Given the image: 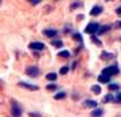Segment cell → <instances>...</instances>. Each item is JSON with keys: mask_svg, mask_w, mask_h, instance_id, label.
Returning <instances> with one entry per match:
<instances>
[{"mask_svg": "<svg viewBox=\"0 0 121 117\" xmlns=\"http://www.w3.org/2000/svg\"><path fill=\"white\" fill-rule=\"evenodd\" d=\"M65 96H66V94L62 92V93H58L56 96H54V99H56V100H60V99H64Z\"/></svg>", "mask_w": 121, "mask_h": 117, "instance_id": "cell-18", "label": "cell"}, {"mask_svg": "<svg viewBox=\"0 0 121 117\" xmlns=\"http://www.w3.org/2000/svg\"><path fill=\"white\" fill-rule=\"evenodd\" d=\"M68 71H69V68L67 66H64L62 68H60V74H67Z\"/></svg>", "mask_w": 121, "mask_h": 117, "instance_id": "cell-19", "label": "cell"}, {"mask_svg": "<svg viewBox=\"0 0 121 117\" xmlns=\"http://www.w3.org/2000/svg\"><path fill=\"white\" fill-rule=\"evenodd\" d=\"M91 90H92L95 94H100L102 93V88H100L99 85H93L92 87H91Z\"/></svg>", "mask_w": 121, "mask_h": 117, "instance_id": "cell-11", "label": "cell"}, {"mask_svg": "<svg viewBox=\"0 0 121 117\" xmlns=\"http://www.w3.org/2000/svg\"><path fill=\"white\" fill-rule=\"evenodd\" d=\"M12 114H13V116H16V117L21 116V114H22V110H21V108L19 107V104L16 102L12 103Z\"/></svg>", "mask_w": 121, "mask_h": 117, "instance_id": "cell-4", "label": "cell"}, {"mask_svg": "<svg viewBox=\"0 0 121 117\" xmlns=\"http://www.w3.org/2000/svg\"><path fill=\"white\" fill-rule=\"evenodd\" d=\"M117 13H118V14H119V15L121 16V7H119V8L117 9Z\"/></svg>", "mask_w": 121, "mask_h": 117, "instance_id": "cell-27", "label": "cell"}, {"mask_svg": "<svg viewBox=\"0 0 121 117\" xmlns=\"http://www.w3.org/2000/svg\"><path fill=\"white\" fill-rule=\"evenodd\" d=\"M0 1H1V0H0Z\"/></svg>", "mask_w": 121, "mask_h": 117, "instance_id": "cell-31", "label": "cell"}, {"mask_svg": "<svg viewBox=\"0 0 121 117\" xmlns=\"http://www.w3.org/2000/svg\"><path fill=\"white\" fill-rule=\"evenodd\" d=\"M58 54H59L60 57H64V58H68V57H69V52H68L67 50H64V51H60V52H59Z\"/></svg>", "mask_w": 121, "mask_h": 117, "instance_id": "cell-17", "label": "cell"}, {"mask_svg": "<svg viewBox=\"0 0 121 117\" xmlns=\"http://www.w3.org/2000/svg\"><path fill=\"white\" fill-rule=\"evenodd\" d=\"M106 1H111V0H106Z\"/></svg>", "mask_w": 121, "mask_h": 117, "instance_id": "cell-30", "label": "cell"}, {"mask_svg": "<svg viewBox=\"0 0 121 117\" xmlns=\"http://www.w3.org/2000/svg\"><path fill=\"white\" fill-rule=\"evenodd\" d=\"M84 106L88 107V108H95V107H97V102L92 101V100H88V101H85Z\"/></svg>", "mask_w": 121, "mask_h": 117, "instance_id": "cell-9", "label": "cell"}, {"mask_svg": "<svg viewBox=\"0 0 121 117\" xmlns=\"http://www.w3.org/2000/svg\"><path fill=\"white\" fill-rule=\"evenodd\" d=\"M118 73H119V68L117 66H108V67L103 70V74H106V75H110V77L111 75H115Z\"/></svg>", "mask_w": 121, "mask_h": 117, "instance_id": "cell-2", "label": "cell"}, {"mask_svg": "<svg viewBox=\"0 0 121 117\" xmlns=\"http://www.w3.org/2000/svg\"><path fill=\"white\" fill-rule=\"evenodd\" d=\"M29 48H30L31 50H37V51H40V50H43V49H44V44H43V43H40V42H34V43L29 44Z\"/></svg>", "mask_w": 121, "mask_h": 117, "instance_id": "cell-5", "label": "cell"}, {"mask_svg": "<svg viewBox=\"0 0 121 117\" xmlns=\"http://www.w3.org/2000/svg\"><path fill=\"white\" fill-rule=\"evenodd\" d=\"M73 37H74V39H76V41H82V36L80 34H75Z\"/></svg>", "mask_w": 121, "mask_h": 117, "instance_id": "cell-24", "label": "cell"}, {"mask_svg": "<svg viewBox=\"0 0 121 117\" xmlns=\"http://www.w3.org/2000/svg\"><path fill=\"white\" fill-rule=\"evenodd\" d=\"M107 30H110V26H104V27L99 28L97 33H98V34L100 35V34H104V33H105V31H107Z\"/></svg>", "mask_w": 121, "mask_h": 117, "instance_id": "cell-15", "label": "cell"}, {"mask_svg": "<svg viewBox=\"0 0 121 117\" xmlns=\"http://www.w3.org/2000/svg\"><path fill=\"white\" fill-rule=\"evenodd\" d=\"M102 115H103V110L102 109H96V110H93L92 112H91V116H93V117L102 116Z\"/></svg>", "mask_w": 121, "mask_h": 117, "instance_id": "cell-12", "label": "cell"}, {"mask_svg": "<svg viewBox=\"0 0 121 117\" xmlns=\"http://www.w3.org/2000/svg\"><path fill=\"white\" fill-rule=\"evenodd\" d=\"M113 56L111 54H107V52H103L102 54V59L103 60H108L110 58H112Z\"/></svg>", "mask_w": 121, "mask_h": 117, "instance_id": "cell-16", "label": "cell"}, {"mask_svg": "<svg viewBox=\"0 0 121 117\" xmlns=\"http://www.w3.org/2000/svg\"><path fill=\"white\" fill-rule=\"evenodd\" d=\"M44 35L47 37H53L56 35V30H51V29H46V30H44Z\"/></svg>", "mask_w": 121, "mask_h": 117, "instance_id": "cell-10", "label": "cell"}, {"mask_svg": "<svg viewBox=\"0 0 121 117\" xmlns=\"http://www.w3.org/2000/svg\"><path fill=\"white\" fill-rule=\"evenodd\" d=\"M19 86H22L23 88H27L29 90H38V87L37 86H32V85H29L27 82H20Z\"/></svg>", "mask_w": 121, "mask_h": 117, "instance_id": "cell-6", "label": "cell"}, {"mask_svg": "<svg viewBox=\"0 0 121 117\" xmlns=\"http://www.w3.org/2000/svg\"><path fill=\"white\" fill-rule=\"evenodd\" d=\"M26 73L30 75V77H32V78H36L38 74H39V70H38V67L36 66H29L28 68L26 70Z\"/></svg>", "mask_w": 121, "mask_h": 117, "instance_id": "cell-3", "label": "cell"}, {"mask_svg": "<svg viewBox=\"0 0 121 117\" xmlns=\"http://www.w3.org/2000/svg\"><path fill=\"white\" fill-rule=\"evenodd\" d=\"M51 44L54 45L56 48H61L62 46V42L59 41V39H56V41H51Z\"/></svg>", "mask_w": 121, "mask_h": 117, "instance_id": "cell-14", "label": "cell"}, {"mask_svg": "<svg viewBox=\"0 0 121 117\" xmlns=\"http://www.w3.org/2000/svg\"><path fill=\"white\" fill-rule=\"evenodd\" d=\"M29 1H31V2H32V4H36V2H38V1H39V0H29Z\"/></svg>", "mask_w": 121, "mask_h": 117, "instance_id": "cell-29", "label": "cell"}, {"mask_svg": "<svg viewBox=\"0 0 121 117\" xmlns=\"http://www.w3.org/2000/svg\"><path fill=\"white\" fill-rule=\"evenodd\" d=\"M103 8L100 6H95L92 9H91V12H90V14L92 15V16H97V15H99L100 13H102Z\"/></svg>", "mask_w": 121, "mask_h": 117, "instance_id": "cell-7", "label": "cell"}, {"mask_svg": "<svg viewBox=\"0 0 121 117\" xmlns=\"http://www.w3.org/2000/svg\"><path fill=\"white\" fill-rule=\"evenodd\" d=\"M98 29H99V24H98V23H96V22L89 23V24L85 27V33H86V34H95V33L98 31Z\"/></svg>", "mask_w": 121, "mask_h": 117, "instance_id": "cell-1", "label": "cell"}, {"mask_svg": "<svg viewBox=\"0 0 121 117\" xmlns=\"http://www.w3.org/2000/svg\"><path fill=\"white\" fill-rule=\"evenodd\" d=\"M112 100H113V95L108 94V95H106V96H105V99H104V102H110V101H112Z\"/></svg>", "mask_w": 121, "mask_h": 117, "instance_id": "cell-20", "label": "cell"}, {"mask_svg": "<svg viewBox=\"0 0 121 117\" xmlns=\"http://www.w3.org/2000/svg\"><path fill=\"white\" fill-rule=\"evenodd\" d=\"M91 39H92V41H93V43H95V44H98V45H99V46H100V45H102V43H100V42H99V39H98V38H97V37L92 36V38H91Z\"/></svg>", "mask_w": 121, "mask_h": 117, "instance_id": "cell-22", "label": "cell"}, {"mask_svg": "<svg viewBox=\"0 0 121 117\" xmlns=\"http://www.w3.org/2000/svg\"><path fill=\"white\" fill-rule=\"evenodd\" d=\"M98 80L103 82V83H107L108 81H110V75H106V74H102V75H99L98 77Z\"/></svg>", "mask_w": 121, "mask_h": 117, "instance_id": "cell-8", "label": "cell"}, {"mask_svg": "<svg viewBox=\"0 0 121 117\" xmlns=\"http://www.w3.org/2000/svg\"><path fill=\"white\" fill-rule=\"evenodd\" d=\"M115 28L121 29V21H117V23H115Z\"/></svg>", "mask_w": 121, "mask_h": 117, "instance_id": "cell-25", "label": "cell"}, {"mask_svg": "<svg viewBox=\"0 0 121 117\" xmlns=\"http://www.w3.org/2000/svg\"><path fill=\"white\" fill-rule=\"evenodd\" d=\"M46 87H47V89H48V90H56V85H47Z\"/></svg>", "mask_w": 121, "mask_h": 117, "instance_id": "cell-23", "label": "cell"}, {"mask_svg": "<svg viewBox=\"0 0 121 117\" xmlns=\"http://www.w3.org/2000/svg\"><path fill=\"white\" fill-rule=\"evenodd\" d=\"M77 6H78V2H74V5H73L72 8H75V7H77Z\"/></svg>", "mask_w": 121, "mask_h": 117, "instance_id": "cell-28", "label": "cell"}, {"mask_svg": "<svg viewBox=\"0 0 121 117\" xmlns=\"http://www.w3.org/2000/svg\"><path fill=\"white\" fill-rule=\"evenodd\" d=\"M108 88H110L111 90H115V89H118V88H119V86H118V85H115V83H111V85L108 86Z\"/></svg>", "mask_w": 121, "mask_h": 117, "instance_id": "cell-21", "label": "cell"}, {"mask_svg": "<svg viewBox=\"0 0 121 117\" xmlns=\"http://www.w3.org/2000/svg\"><path fill=\"white\" fill-rule=\"evenodd\" d=\"M46 79L47 80H50V81L56 80V73H48V74L46 75Z\"/></svg>", "mask_w": 121, "mask_h": 117, "instance_id": "cell-13", "label": "cell"}, {"mask_svg": "<svg viewBox=\"0 0 121 117\" xmlns=\"http://www.w3.org/2000/svg\"><path fill=\"white\" fill-rule=\"evenodd\" d=\"M115 101H117V102H120V103H121V93L119 94V95H117V98H115Z\"/></svg>", "mask_w": 121, "mask_h": 117, "instance_id": "cell-26", "label": "cell"}]
</instances>
